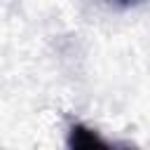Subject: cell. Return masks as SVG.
I'll list each match as a JSON object with an SVG mask.
<instances>
[{
	"mask_svg": "<svg viewBox=\"0 0 150 150\" xmlns=\"http://www.w3.org/2000/svg\"><path fill=\"white\" fill-rule=\"evenodd\" d=\"M68 145L75 150H105L110 148L94 129L84 127V124H73L68 131Z\"/></svg>",
	"mask_w": 150,
	"mask_h": 150,
	"instance_id": "obj_1",
	"label": "cell"
},
{
	"mask_svg": "<svg viewBox=\"0 0 150 150\" xmlns=\"http://www.w3.org/2000/svg\"><path fill=\"white\" fill-rule=\"evenodd\" d=\"M115 2H120V5H134V2H138V0H115Z\"/></svg>",
	"mask_w": 150,
	"mask_h": 150,
	"instance_id": "obj_2",
	"label": "cell"
}]
</instances>
